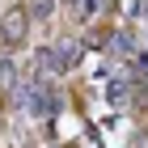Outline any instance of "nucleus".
<instances>
[{"instance_id":"f257e3e1","label":"nucleus","mask_w":148,"mask_h":148,"mask_svg":"<svg viewBox=\"0 0 148 148\" xmlns=\"http://www.w3.org/2000/svg\"><path fill=\"white\" fill-rule=\"evenodd\" d=\"M0 38H4L9 47L21 42V38H25V13H9V17H4V25H0Z\"/></svg>"},{"instance_id":"f03ea898","label":"nucleus","mask_w":148,"mask_h":148,"mask_svg":"<svg viewBox=\"0 0 148 148\" xmlns=\"http://www.w3.org/2000/svg\"><path fill=\"white\" fill-rule=\"evenodd\" d=\"M30 110H34V114H51V97H47V85H30Z\"/></svg>"},{"instance_id":"39448f33","label":"nucleus","mask_w":148,"mask_h":148,"mask_svg":"<svg viewBox=\"0 0 148 148\" xmlns=\"http://www.w3.org/2000/svg\"><path fill=\"white\" fill-rule=\"evenodd\" d=\"M51 9H55V0H30V13H34L38 21H42V17H51Z\"/></svg>"},{"instance_id":"7ed1b4c3","label":"nucleus","mask_w":148,"mask_h":148,"mask_svg":"<svg viewBox=\"0 0 148 148\" xmlns=\"http://www.w3.org/2000/svg\"><path fill=\"white\" fill-rule=\"evenodd\" d=\"M68 9H72V17H80V21H89L93 13L102 9V0H68Z\"/></svg>"},{"instance_id":"20e7f679","label":"nucleus","mask_w":148,"mask_h":148,"mask_svg":"<svg viewBox=\"0 0 148 148\" xmlns=\"http://www.w3.org/2000/svg\"><path fill=\"white\" fill-rule=\"evenodd\" d=\"M76 59H80V47L76 42H64V47H59V64H64V68H72Z\"/></svg>"}]
</instances>
